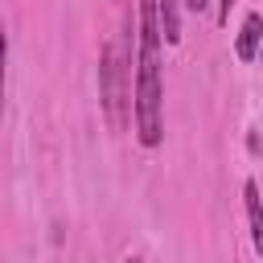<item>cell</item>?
I'll list each match as a JSON object with an SVG mask.
<instances>
[{"label": "cell", "instance_id": "6da1fadb", "mask_svg": "<svg viewBox=\"0 0 263 263\" xmlns=\"http://www.w3.org/2000/svg\"><path fill=\"white\" fill-rule=\"evenodd\" d=\"M160 12L156 0L136 4V86H132V119L136 140L156 148L164 140V86H160Z\"/></svg>", "mask_w": 263, "mask_h": 263}, {"label": "cell", "instance_id": "7a4b0ae2", "mask_svg": "<svg viewBox=\"0 0 263 263\" xmlns=\"http://www.w3.org/2000/svg\"><path fill=\"white\" fill-rule=\"evenodd\" d=\"M132 37L119 33L107 41L103 58H99V103H103V119L111 132H123L132 119Z\"/></svg>", "mask_w": 263, "mask_h": 263}, {"label": "cell", "instance_id": "3957f363", "mask_svg": "<svg viewBox=\"0 0 263 263\" xmlns=\"http://www.w3.org/2000/svg\"><path fill=\"white\" fill-rule=\"evenodd\" d=\"M259 41H263V16H259V12H247V16H242V29H238V37H234L238 62H251V58L259 53Z\"/></svg>", "mask_w": 263, "mask_h": 263}, {"label": "cell", "instance_id": "277c9868", "mask_svg": "<svg viewBox=\"0 0 263 263\" xmlns=\"http://www.w3.org/2000/svg\"><path fill=\"white\" fill-rule=\"evenodd\" d=\"M242 197H247V222H251V247L263 255V193L255 181L242 185Z\"/></svg>", "mask_w": 263, "mask_h": 263}, {"label": "cell", "instance_id": "5b68a950", "mask_svg": "<svg viewBox=\"0 0 263 263\" xmlns=\"http://www.w3.org/2000/svg\"><path fill=\"white\" fill-rule=\"evenodd\" d=\"M156 12H160V37H164V45H177L181 41V0H156Z\"/></svg>", "mask_w": 263, "mask_h": 263}, {"label": "cell", "instance_id": "8992f818", "mask_svg": "<svg viewBox=\"0 0 263 263\" xmlns=\"http://www.w3.org/2000/svg\"><path fill=\"white\" fill-rule=\"evenodd\" d=\"M4 78H8V33L0 25V111H4Z\"/></svg>", "mask_w": 263, "mask_h": 263}, {"label": "cell", "instance_id": "52a82bcc", "mask_svg": "<svg viewBox=\"0 0 263 263\" xmlns=\"http://www.w3.org/2000/svg\"><path fill=\"white\" fill-rule=\"evenodd\" d=\"M230 8H234V0H218V21H222V25L230 21Z\"/></svg>", "mask_w": 263, "mask_h": 263}, {"label": "cell", "instance_id": "ba28073f", "mask_svg": "<svg viewBox=\"0 0 263 263\" xmlns=\"http://www.w3.org/2000/svg\"><path fill=\"white\" fill-rule=\"evenodd\" d=\"M205 4L210 0H185V8H193V12H205Z\"/></svg>", "mask_w": 263, "mask_h": 263}]
</instances>
